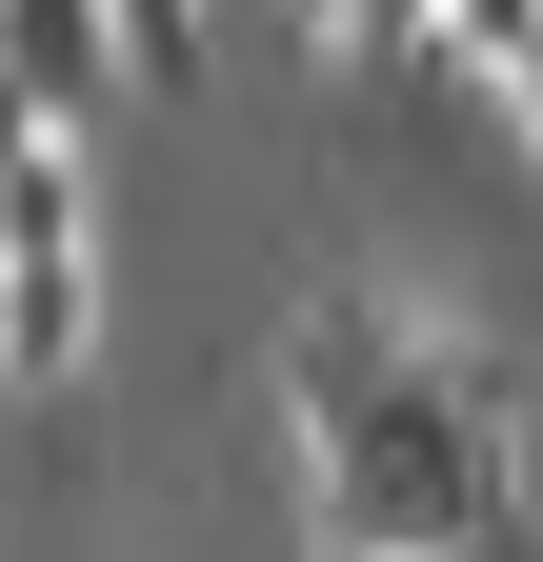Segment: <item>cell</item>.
Returning a JSON list of instances; mask_svg holds the SVG:
<instances>
[{
  "label": "cell",
  "mask_w": 543,
  "mask_h": 562,
  "mask_svg": "<svg viewBox=\"0 0 543 562\" xmlns=\"http://www.w3.org/2000/svg\"><path fill=\"white\" fill-rule=\"evenodd\" d=\"M282 402L343 562H523V402L484 341H443L383 281H322L282 322Z\"/></svg>",
  "instance_id": "obj_1"
},
{
  "label": "cell",
  "mask_w": 543,
  "mask_h": 562,
  "mask_svg": "<svg viewBox=\"0 0 543 562\" xmlns=\"http://www.w3.org/2000/svg\"><path fill=\"white\" fill-rule=\"evenodd\" d=\"M101 362V241H81V140H21L0 161V402H60Z\"/></svg>",
  "instance_id": "obj_2"
},
{
  "label": "cell",
  "mask_w": 543,
  "mask_h": 562,
  "mask_svg": "<svg viewBox=\"0 0 543 562\" xmlns=\"http://www.w3.org/2000/svg\"><path fill=\"white\" fill-rule=\"evenodd\" d=\"M101 21H121V81H162V101H181V60H201V0H101Z\"/></svg>",
  "instance_id": "obj_3"
}]
</instances>
